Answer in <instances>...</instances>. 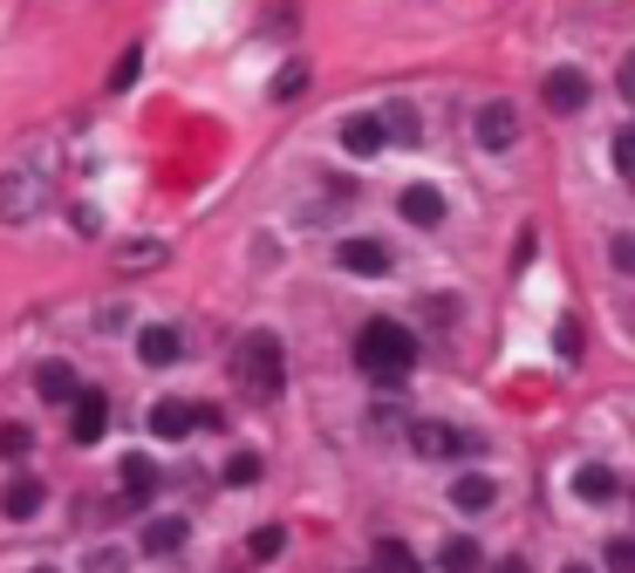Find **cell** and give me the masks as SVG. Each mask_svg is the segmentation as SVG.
I'll use <instances>...</instances> for the list:
<instances>
[{
	"mask_svg": "<svg viewBox=\"0 0 635 573\" xmlns=\"http://www.w3.org/2000/svg\"><path fill=\"white\" fill-rule=\"evenodd\" d=\"M355 368H363L369 383H383V389H404L410 368H417L410 327H404V321H369L363 335H355Z\"/></svg>",
	"mask_w": 635,
	"mask_h": 573,
	"instance_id": "6da1fadb",
	"label": "cell"
},
{
	"mask_svg": "<svg viewBox=\"0 0 635 573\" xmlns=\"http://www.w3.org/2000/svg\"><path fill=\"white\" fill-rule=\"evenodd\" d=\"M232 376H240V389H247L253 403L281 396V383H288V348H281V335H273V327L240 335V348H232Z\"/></svg>",
	"mask_w": 635,
	"mask_h": 573,
	"instance_id": "7a4b0ae2",
	"label": "cell"
},
{
	"mask_svg": "<svg viewBox=\"0 0 635 573\" xmlns=\"http://www.w3.org/2000/svg\"><path fill=\"white\" fill-rule=\"evenodd\" d=\"M410 450H417V458H471L479 437L458 430V424H417V430H410Z\"/></svg>",
	"mask_w": 635,
	"mask_h": 573,
	"instance_id": "3957f363",
	"label": "cell"
},
{
	"mask_svg": "<svg viewBox=\"0 0 635 573\" xmlns=\"http://www.w3.org/2000/svg\"><path fill=\"white\" fill-rule=\"evenodd\" d=\"M335 267L355 273V280H376V273H389L396 260H389L383 239H342V246H335Z\"/></svg>",
	"mask_w": 635,
	"mask_h": 573,
	"instance_id": "277c9868",
	"label": "cell"
},
{
	"mask_svg": "<svg viewBox=\"0 0 635 573\" xmlns=\"http://www.w3.org/2000/svg\"><path fill=\"white\" fill-rule=\"evenodd\" d=\"M103 424H110V396L83 383V396L69 403V437H75V444H96V437H103Z\"/></svg>",
	"mask_w": 635,
	"mask_h": 573,
	"instance_id": "5b68a950",
	"label": "cell"
},
{
	"mask_svg": "<svg viewBox=\"0 0 635 573\" xmlns=\"http://www.w3.org/2000/svg\"><path fill=\"white\" fill-rule=\"evenodd\" d=\"M150 430L165 437V444L191 437V430H198V403H178V396H157V403H150Z\"/></svg>",
	"mask_w": 635,
	"mask_h": 573,
	"instance_id": "8992f818",
	"label": "cell"
},
{
	"mask_svg": "<svg viewBox=\"0 0 635 573\" xmlns=\"http://www.w3.org/2000/svg\"><path fill=\"white\" fill-rule=\"evenodd\" d=\"M471 131H479L486 150H512V144H520V116H512V103H486Z\"/></svg>",
	"mask_w": 635,
	"mask_h": 573,
	"instance_id": "52a82bcc",
	"label": "cell"
},
{
	"mask_svg": "<svg viewBox=\"0 0 635 573\" xmlns=\"http://www.w3.org/2000/svg\"><path fill=\"white\" fill-rule=\"evenodd\" d=\"M587 75L581 69H546V110H561V116H574V110H587Z\"/></svg>",
	"mask_w": 635,
	"mask_h": 573,
	"instance_id": "ba28073f",
	"label": "cell"
},
{
	"mask_svg": "<svg viewBox=\"0 0 635 573\" xmlns=\"http://www.w3.org/2000/svg\"><path fill=\"white\" fill-rule=\"evenodd\" d=\"M438 573H486V546L471 540V532H451L438 546Z\"/></svg>",
	"mask_w": 635,
	"mask_h": 573,
	"instance_id": "9c48e42d",
	"label": "cell"
},
{
	"mask_svg": "<svg viewBox=\"0 0 635 573\" xmlns=\"http://www.w3.org/2000/svg\"><path fill=\"white\" fill-rule=\"evenodd\" d=\"M42 506H49V485L42 478H14L8 491H0V512H8V519H34Z\"/></svg>",
	"mask_w": 635,
	"mask_h": 573,
	"instance_id": "30bf717a",
	"label": "cell"
},
{
	"mask_svg": "<svg viewBox=\"0 0 635 573\" xmlns=\"http://www.w3.org/2000/svg\"><path fill=\"white\" fill-rule=\"evenodd\" d=\"M396 205H404L410 226H445V191H438V185H410Z\"/></svg>",
	"mask_w": 635,
	"mask_h": 573,
	"instance_id": "8fae6325",
	"label": "cell"
},
{
	"mask_svg": "<svg viewBox=\"0 0 635 573\" xmlns=\"http://www.w3.org/2000/svg\"><path fill=\"white\" fill-rule=\"evenodd\" d=\"M137 355H144L150 368H171V362L185 355V335H178V327H144V335H137Z\"/></svg>",
	"mask_w": 635,
	"mask_h": 573,
	"instance_id": "7c38bea8",
	"label": "cell"
},
{
	"mask_svg": "<svg viewBox=\"0 0 635 573\" xmlns=\"http://www.w3.org/2000/svg\"><path fill=\"white\" fill-rule=\"evenodd\" d=\"M34 205H42V185H34V178H0V219H28L34 212Z\"/></svg>",
	"mask_w": 635,
	"mask_h": 573,
	"instance_id": "4fadbf2b",
	"label": "cell"
},
{
	"mask_svg": "<svg viewBox=\"0 0 635 573\" xmlns=\"http://www.w3.org/2000/svg\"><path fill=\"white\" fill-rule=\"evenodd\" d=\"M492 499H499V485H492L486 471H465V478L451 485V506H458V512H492Z\"/></svg>",
	"mask_w": 635,
	"mask_h": 573,
	"instance_id": "5bb4252c",
	"label": "cell"
},
{
	"mask_svg": "<svg viewBox=\"0 0 635 573\" xmlns=\"http://www.w3.org/2000/svg\"><path fill=\"white\" fill-rule=\"evenodd\" d=\"M342 144H348V157H376V150H383V116H369V110L348 116V123H342Z\"/></svg>",
	"mask_w": 635,
	"mask_h": 573,
	"instance_id": "9a60e30c",
	"label": "cell"
},
{
	"mask_svg": "<svg viewBox=\"0 0 635 573\" xmlns=\"http://www.w3.org/2000/svg\"><path fill=\"white\" fill-rule=\"evenodd\" d=\"M185 540H191V525H185L178 512H171V519H150V525H144V553H157V560H165V553H178Z\"/></svg>",
	"mask_w": 635,
	"mask_h": 573,
	"instance_id": "2e32d148",
	"label": "cell"
},
{
	"mask_svg": "<svg viewBox=\"0 0 635 573\" xmlns=\"http://www.w3.org/2000/svg\"><path fill=\"white\" fill-rule=\"evenodd\" d=\"M574 491H581L587 506H608L615 491H622V478H615L608 465H581V471H574Z\"/></svg>",
	"mask_w": 635,
	"mask_h": 573,
	"instance_id": "e0dca14e",
	"label": "cell"
},
{
	"mask_svg": "<svg viewBox=\"0 0 635 573\" xmlns=\"http://www.w3.org/2000/svg\"><path fill=\"white\" fill-rule=\"evenodd\" d=\"M34 389H42L49 403H75V396H83V376H75L69 362H49L42 376H34Z\"/></svg>",
	"mask_w": 635,
	"mask_h": 573,
	"instance_id": "ac0fdd59",
	"label": "cell"
},
{
	"mask_svg": "<svg viewBox=\"0 0 635 573\" xmlns=\"http://www.w3.org/2000/svg\"><path fill=\"white\" fill-rule=\"evenodd\" d=\"M150 491H157V465L144 458V450H131V458H124V499H131V506H144Z\"/></svg>",
	"mask_w": 635,
	"mask_h": 573,
	"instance_id": "d6986e66",
	"label": "cell"
},
{
	"mask_svg": "<svg viewBox=\"0 0 635 573\" xmlns=\"http://www.w3.org/2000/svg\"><path fill=\"white\" fill-rule=\"evenodd\" d=\"M376 573H424L404 540H376Z\"/></svg>",
	"mask_w": 635,
	"mask_h": 573,
	"instance_id": "ffe728a7",
	"label": "cell"
},
{
	"mask_svg": "<svg viewBox=\"0 0 635 573\" xmlns=\"http://www.w3.org/2000/svg\"><path fill=\"white\" fill-rule=\"evenodd\" d=\"M383 137L417 144V110H410V103H389V110H383Z\"/></svg>",
	"mask_w": 635,
	"mask_h": 573,
	"instance_id": "44dd1931",
	"label": "cell"
},
{
	"mask_svg": "<svg viewBox=\"0 0 635 573\" xmlns=\"http://www.w3.org/2000/svg\"><path fill=\"white\" fill-rule=\"evenodd\" d=\"M281 546H288L281 525H253V532H247V560H281Z\"/></svg>",
	"mask_w": 635,
	"mask_h": 573,
	"instance_id": "7402d4cb",
	"label": "cell"
},
{
	"mask_svg": "<svg viewBox=\"0 0 635 573\" xmlns=\"http://www.w3.org/2000/svg\"><path fill=\"white\" fill-rule=\"evenodd\" d=\"M301 90H308V62H288L281 75H273V90H267V96H273V103H294Z\"/></svg>",
	"mask_w": 635,
	"mask_h": 573,
	"instance_id": "603a6c76",
	"label": "cell"
},
{
	"mask_svg": "<svg viewBox=\"0 0 635 573\" xmlns=\"http://www.w3.org/2000/svg\"><path fill=\"white\" fill-rule=\"evenodd\" d=\"M226 485H232V491H253V485H260V458H253V450H240V458L226 465Z\"/></svg>",
	"mask_w": 635,
	"mask_h": 573,
	"instance_id": "cb8c5ba5",
	"label": "cell"
},
{
	"mask_svg": "<svg viewBox=\"0 0 635 573\" xmlns=\"http://www.w3.org/2000/svg\"><path fill=\"white\" fill-rule=\"evenodd\" d=\"M28 450H34L28 424H0V458H28Z\"/></svg>",
	"mask_w": 635,
	"mask_h": 573,
	"instance_id": "d4e9b609",
	"label": "cell"
},
{
	"mask_svg": "<svg viewBox=\"0 0 635 573\" xmlns=\"http://www.w3.org/2000/svg\"><path fill=\"white\" fill-rule=\"evenodd\" d=\"M615 171L635 185V123H622V131H615Z\"/></svg>",
	"mask_w": 635,
	"mask_h": 573,
	"instance_id": "484cf974",
	"label": "cell"
},
{
	"mask_svg": "<svg viewBox=\"0 0 635 573\" xmlns=\"http://www.w3.org/2000/svg\"><path fill=\"white\" fill-rule=\"evenodd\" d=\"M608 573H635V540H628V532L608 540Z\"/></svg>",
	"mask_w": 635,
	"mask_h": 573,
	"instance_id": "4316f807",
	"label": "cell"
},
{
	"mask_svg": "<svg viewBox=\"0 0 635 573\" xmlns=\"http://www.w3.org/2000/svg\"><path fill=\"white\" fill-rule=\"evenodd\" d=\"M137 69H144V49H124V62H116V90H131V82H137Z\"/></svg>",
	"mask_w": 635,
	"mask_h": 573,
	"instance_id": "83f0119b",
	"label": "cell"
},
{
	"mask_svg": "<svg viewBox=\"0 0 635 573\" xmlns=\"http://www.w3.org/2000/svg\"><path fill=\"white\" fill-rule=\"evenodd\" d=\"M561 355H568V362L581 355V321H561Z\"/></svg>",
	"mask_w": 635,
	"mask_h": 573,
	"instance_id": "f1b7e54d",
	"label": "cell"
},
{
	"mask_svg": "<svg viewBox=\"0 0 635 573\" xmlns=\"http://www.w3.org/2000/svg\"><path fill=\"white\" fill-rule=\"evenodd\" d=\"M492 573H533L527 560H492Z\"/></svg>",
	"mask_w": 635,
	"mask_h": 573,
	"instance_id": "f546056e",
	"label": "cell"
},
{
	"mask_svg": "<svg viewBox=\"0 0 635 573\" xmlns=\"http://www.w3.org/2000/svg\"><path fill=\"white\" fill-rule=\"evenodd\" d=\"M622 90H628V103H635V55L622 62Z\"/></svg>",
	"mask_w": 635,
	"mask_h": 573,
	"instance_id": "4dcf8cb0",
	"label": "cell"
},
{
	"mask_svg": "<svg viewBox=\"0 0 635 573\" xmlns=\"http://www.w3.org/2000/svg\"><path fill=\"white\" fill-rule=\"evenodd\" d=\"M561 573H594V566H561Z\"/></svg>",
	"mask_w": 635,
	"mask_h": 573,
	"instance_id": "1f68e13d",
	"label": "cell"
},
{
	"mask_svg": "<svg viewBox=\"0 0 635 573\" xmlns=\"http://www.w3.org/2000/svg\"><path fill=\"white\" fill-rule=\"evenodd\" d=\"M34 573H55V566H34Z\"/></svg>",
	"mask_w": 635,
	"mask_h": 573,
	"instance_id": "d6a6232c",
	"label": "cell"
}]
</instances>
